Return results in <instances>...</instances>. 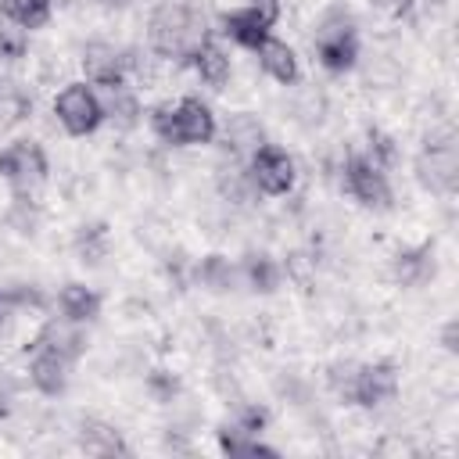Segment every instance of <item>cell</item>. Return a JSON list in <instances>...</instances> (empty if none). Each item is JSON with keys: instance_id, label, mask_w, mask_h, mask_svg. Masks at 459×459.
Wrapping results in <instances>:
<instances>
[{"instance_id": "obj_22", "label": "cell", "mask_w": 459, "mask_h": 459, "mask_svg": "<svg viewBox=\"0 0 459 459\" xmlns=\"http://www.w3.org/2000/svg\"><path fill=\"white\" fill-rule=\"evenodd\" d=\"M237 276H240V269H233L230 258H222V255H208V258L197 265V280H201L204 287H212V290H233Z\"/></svg>"}, {"instance_id": "obj_1", "label": "cell", "mask_w": 459, "mask_h": 459, "mask_svg": "<svg viewBox=\"0 0 459 459\" xmlns=\"http://www.w3.org/2000/svg\"><path fill=\"white\" fill-rule=\"evenodd\" d=\"M147 39H151V50L165 61H190L204 39H212L208 32V22L204 14L194 7V4H183V0H165L161 7H154L151 14V25H147Z\"/></svg>"}, {"instance_id": "obj_9", "label": "cell", "mask_w": 459, "mask_h": 459, "mask_svg": "<svg viewBox=\"0 0 459 459\" xmlns=\"http://www.w3.org/2000/svg\"><path fill=\"white\" fill-rule=\"evenodd\" d=\"M398 394V366L394 362H369V366H359L355 373V387H351V402L355 405H384Z\"/></svg>"}, {"instance_id": "obj_25", "label": "cell", "mask_w": 459, "mask_h": 459, "mask_svg": "<svg viewBox=\"0 0 459 459\" xmlns=\"http://www.w3.org/2000/svg\"><path fill=\"white\" fill-rule=\"evenodd\" d=\"M25 50H29L25 29L18 22H0V57L4 61H18V57H25Z\"/></svg>"}, {"instance_id": "obj_19", "label": "cell", "mask_w": 459, "mask_h": 459, "mask_svg": "<svg viewBox=\"0 0 459 459\" xmlns=\"http://www.w3.org/2000/svg\"><path fill=\"white\" fill-rule=\"evenodd\" d=\"M427 276H434V258H430V247H420V251H402L394 258V280L405 283V287H416L423 283Z\"/></svg>"}, {"instance_id": "obj_35", "label": "cell", "mask_w": 459, "mask_h": 459, "mask_svg": "<svg viewBox=\"0 0 459 459\" xmlns=\"http://www.w3.org/2000/svg\"><path fill=\"white\" fill-rule=\"evenodd\" d=\"M373 4H377V7H391V11H398L402 0H373Z\"/></svg>"}, {"instance_id": "obj_27", "label": "cell", "mask_w": 459, "mask_h": 459, "mask_svg": "<svg viewBox=\"0 0 459 459\" xmlns=\"http://www.w3.org/2000/svg\"><path fill=\"white\" fill-rule=\"evenodd\" d=\"M22 305H18V298H14V290L11 287H0V333H7L11 330V323H14V312H18Z\"/></svg>"}, {"instance_id": "obj_3", "label": "cell", "mask_w": 459, "mask_h": 459, "mask_svg": "<svg viewBox=\"0 0 459 459\" xmlns=\"http://www.w3.org/2000/svg\"><path fill=\"white\" fill-rule=\"evenodd\" d=\"M0 176L14 186L18 197L36 194L47 183V154L32 140H18L0 151Z\"/></svg>"}, {"instance_id": "obj_14", "label": "cell", "mask_w": 459, "mask_h": 459, "mask_svg": "<svg viewBox=\"0 0 459 459\" xmlns=\"http://www.w3.org/2000/svg\"><path fill=\"white\" fill-rule=\"evenodd\" d=\"M57 305H61V316L72 323H90L100 316V294L90 290L86 283H65L57 294Z\"/></svg>"}, {"instance_id": "obj_2", "label": "cell", "mask_w": 459, "mask_h": 459, "mask_svg": "<svg viewBox=\"0 0 459 459\" xmlns=\"http://www.w3.org/2000/svg\"><path fill=\"white\" fill-rule=\"evenodd\" d=\"M151 129L158 140L172 147H190V143H212L215 140V115L204 100L183 97L176 104H158L151 111Z\"/></svg>"}, {"instance_id": "obj_4", "label": "cell", "mask_w": 459, "mask_h": 459, "mask_svg": "<svg viewBox=\"0 0 459 459\" xmlns=\"http://www.w3.org/2000/svg\"><path fill=\"white\" fill-rule=\"evenodd\" d=\"M312 43H316L319 65L330 68V72H348V68L355 65V57H359L355 29H351V22H348L341 11H330V14L319 22Z\"/></svg>"}, {"instance_id": "obj_34", "label": "cell", "mask_w": 459, "mask_h": 459, "mask_svg": "<svg viewBox=\"0 0 459 459\" xmlns=\"http://www.w3.org/2000/svg\"><path fill=\"white\" fill-rule=\"evenodd\" d=\"M445 348H448V351H455V323H448V326H445Z\"/></svg>"}, {"instance_id": "obj_18", "label": "cell", "mask_w": 459, "mask_h": 459, "mask_svg": "<svg viewBox=\"0 0 459 459\" xmlns=\"http://www.w3.org/2000/svg\"><path fill=\"white\" fill-rule=\"evenodd\" d=\"M240 276H244L247 287L258 290V294H273V290L280 287V265H276L269 255H247V258L240 262Z\"/></svg>"}, {"instance_id": "obj_31", "label": "cell", "mask_w": 459, "mask_h": 459, "mask_svg": "<svg viewBox=\"0 0 459 459\" xmlns=\"http://www.w3.org/2000/svg\"><path fill=\"white\" fill-rule=\"evenodd\" d=\"M247 7H251V11H255L269 29L280 22V0H247Z\"/></svg>"}, {"instance_id": "obj_12", "label": "cell", "mask_w": 459, "mask_h": 459, "mask_svg": "<svg viewBox=\"0 0 459 459\" xmlns=\"http://www.w3.org/2000/svg\"><path fill=\"white\" fill-rule=\"evenodd\" d=\"M258 65L276 79V82H283V86H290L294 79H298V57H294V50L283 43V39H276V36H265L258 47Z\"/></svg>"}, {"instance_id": "obj_29", "label": "cell", "mask_w": 459, "mask_h": 459, "mask_svg": "<svg viewBox=\"0 0 459 459\" xmlns=\"http://www.w3.org/2000/svg\"><path fill=\"white\" fill-rule=\"evenodd\" d=\"M147 384H151V391H154L161 402H172V394H176V387H179V384H176V377H172V373H161V369H158V373H151V380H147Z\"/></svg>"}, {"instance_id": "obj_24", "label": "cell", "mask_w": 459, "mask_h": 459, "mask_svg": "<svg viewBox=\"0 0 459 459\" xmlns=\"http://www.w3.org/2000/svg\"><path fill=\"white\" fill-rule=\"evenodd\" d=\"M226 140H230L237 151H255V147L265 143V140H262V129H258V122H255L251 115H233L230 126H226Z\"/></svg>"}, {"instance_id": "obj_6", "label": "cell", "mask_w": 459, "mask_h": 459, "mask_svg": "<svg viewBox=\"0 0 459 459\" xmlns=\"http://www.w3.org/2000/svg\"><path fill=\"white\" fill-rule=\"evenodd\" d=\"M247 179L255 190L269 194V197H280L294 186V161L287 151L273 147V143H262L251 151V165H247Z\"/></svg>"}, {"instance_id": "obj_11", "label": "cell", "mask_w": 459, "mask_h": 459, "mask_svg": "<svg viewBox=\"0 0 459 459\" xmlns=\"http://www.w3.org/2000/svg\"><path fill=\"white\" fill-rule=\"evenodd\" d=\"M82 72L93 86H122L126 82V72H129V54H118L111 43H90L82 50Z\"/></svg>"}, {"instance_id": "obj_13", "label": "cell", "mask_w": 459, "mask_h": 459, "mask_svg": "<svg viewBox=\"0 0 459 459\" xmlns=\"http://www.w3.org/2000/svg\"><path fill=\"white\" fill-rule=\"evenodd\" d=\"M222 32L233 39V43H240V47H258L265 36H269V25L244 4V7H233V11H226L222 14Z\"/></svg>"}, {"instance_id": "obj_32", "label": "cell", "mask_w": 459, "mask_h": 459, "mask_svg": "<svg viewBox=\"0 0 459 459\" xmlns=\"http://www.w3.org/2000/svg\"><path fill=\"white\" fill-rule=\"evenodd\" d=\"M11 398H14V377H11V373L0 366V416H7Z\"/></svg>"}, {"instance_id": "obj_10", "label": "cell", "mask_w": 459, "mask_h": 459, "mask_svg": "<svg viewBox=\"0 0 459 459\" xmlns=\"http://www.w3.org/2000/svg\"><path fill=\"white\" fill-rule=\"evenodd\" d=\"M68 366H72V359L68 355H61L57 348H50V344H43L39 337L32 341V359H29V380L36 384V391H43V394H61L65 387H68Z\"/></svg>"}, {"instance_id": "obj_20", "label": "cell", "mask_w": 459, "mask_h": 459, "mask_svg": "<svg viewBox=\"0 0 459 459\" xmlns=\"http://www.w3.org/2000/svg\"><path fill=\"white\" fill-rule=\"evenodd\" d=\"M0 11L22 29H43L50 22V0H0Z\"/></svg>"}, {"instance_id": "obj_15", "label": "cell", "mask_w": 459, "mask_h": 459, "mask_svg": "<svg viewBox=\"0 0 459 459\" xmlns=\"http://www.w3.org/2000/svg\"><path fill=\"white\" fill-rule=\"evenodd\" d=\"M82 323H72V319H50L43 330H39V341L43 344H50V348H57L61 355H68V359H79L82 355V348H86V337H82V330H79Z\"/></svg>"}, {"instance_id": "obj_17", "label": "cell", "mask_w": 459, "mask_h": 459, "mask_svg": "<svg viewBox=\"0 0 459 459\" xmlns=\"http://www.w3.org/2000/svg\"><path fill=\"white\" fill-rule=\"evenodd\" d=\"M79 445H82V452H90V455H115V452H129V448H126V441H122V434H118L115 427L100 423V420H86V423L79 427Z\"/></svg>"}, {"instance_id": "obj_21", "label": "cell", "mask_w": 459, "mask_h": 459, "mask_svg": "<svg viewBox=\"0 0 459 459\" xmlns=\"http://www.w3.org/2000/svg\"><path fill=\"white\" fill-rule=\"evenodd\" d=\"M104 104V118H115L118 126H136V118H140V100H136V93L122 82V86H111L108 90V100H100Z\"/></svg>"}, {"instance_id": "obj_7", "label": "cell", "mask_w": 459, "mask_h": 459, "mask_svg": "<svg viewBox=\"0 0 459 459\" xmlns=\"http://www.w3.org/2000/svg\"><path fill=\"white\" fill-rule=\"evenodd\" d=\"M344 190L355 201H362L366 208H387L391 204V186H387L384 169L373 158H362V154L348 158V165H344Z\"/></svg>"}, {"instance_id": "obj_16", "label": "cell", "mask_w": 459, "mask_h": 459, "mask_svg": "<svg viewBox=\"0 0 459 459\" xmlns=\"http://www.w3.org/2000/svg\"><path fill=\"white\" fill-rule=\"evenodd\" d=\"M190 65H194V68H197V75H201L208 86H215V90L230 79V54H226L215 39H204V43H201V50L190 57Z\"/></svg>"}, {"instance_id": "obj_23", "label": "cell", "mask_w": 459, "mask_h": 459, "mask_svg": "<svg viewBox=\"0 0 459 459\" xmlns=\"http://www.w3.org/2000/svg\"><path fill=\"white\" fill-rule=\"evenodd\" d=\"M29 97L14 86V82H7V79H0V133L4 129H11V126H18L25 115H29Z\"/></svg>"}, {"instance_id": "obj_33", "label": "cell", "mask_w": 459, "mask_h": 459, "mask_svg": "<svg viewBox=\"0 0 459 459\" xmlns=\"http://www.w3.org/2000/svg\"><path fill=\"white\" fill-rule=\"evenodd\" d=\"M93 4H97V7H104V11H122L129 0H93Z\"/></svg>"}, {"instance_id": "obj_26", "label": "cell", "mask_w": 459, "mask_h": 459, "mask_svg": "<svg viewBox=\"0 0 459 459\" xmlns=\"http://www.w3.org/2000/svg\"><path fill=\"white\" fill-rule=\"evenodd\" d=\"M355 373H359V366L355 362H337L333 369H330V387L344 398V402H351V387H355Z\"/></svg>"}, {"instance_id": "obj_8", "label": "cell", "mask_w": 459, "mask_h": 459, "mask_svg": "<svg viewBox=\"0 0 459 459\" xmlns=\"http://www.w3.org/2000/svg\"><path fill=\"white\" fill-rule=\"evenodd\" d=\"M416 172L423 179V186L437 190V194H448L455 190V179H459V154H455V143L445 140V143H430L423 147L420 161H416Z\"/></svg>"}, {"instance_id": "obj_30", "label": "cell", "mask_w": 459, "mask_h": 459, "mask_svg": "<svg viewBox=\"0 0 459 459\" xmlns=\"http://www.w3.org/2000/svg\"><path fill=\"white\" fill-rule=\"evenodd\" d=\"M369 140H373V161L384 169V165H391L394 161V143H391V136H380V133H369Z\"/></svg>"}, {"instance_id": "obj_28", "label": "cell", "mask_w": 459, "mask_h": 459, "mask_svg": "<svg viewBox=\"0 0 459 459\" xmlns=\"http://www.w3.org/2000/svg\"><path fill=\"white\" fill-rule=\"evenodd\" d=\"M237 427L247 430V434H262V427H265V409H258V405H244Z\"/></svg>"}, {"instance_id": "obj_5", "label": "cell", "mask_w": 459, "mask_h": 459, "mask_svg": "<svg viewBox=\"0 0 459 459\" xmlns=\"http://www.w3.org/2000/svg\"><path fill=\"white\" fill-rule=\"evenodd\" d=\"M54 111H57V122H61L72 136H90V133L104 122V104H100V97L93 93V86H86V82H68V86L57 93Z\"/></svg>"}]
</instances>
